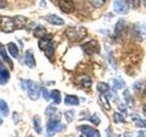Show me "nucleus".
I'll use <instances>...</instances> for the list:
<instances>
[{"label": "nucleus", "mask_w": 146, "mask_h": 137, "mask_svg": "<svg viewBox=\"0 0 146 137\" xmlns=\"http://www.w3.org/2000/svg\"><path fill=\"white\" fill-rule=\"evenodd\" d=\"M2 123H3V119H2L1 117H0V125H1Z\"/></svg>", "instance_id": "obj_39"}, {"label": "nucleus", "mask_w": 146, "mask_h": 137, "mask_svg": "<svg viewBox=\"0 0 146 137\" xmlns=\"http://www.w3.org/2000/svg\"><path fill=\"white\" fill-rule=\"evenodd\" d=\"M58 7L64 13L70 14L75 10V4L73 0H58Z\"/></svg>", "instance_id": "obj_8"}, {"label": "nucleus", "mask_w": 146, "mask_h": 137, "mask_svg": "<svg viewBox=\"0 0 146 137\" xmlns=\"http://www.w3.org/2000/svg\"><path fill=\"white\" fill-rule=\"evenodd\" d=\"M65 103L67 105H79L80 100L75 95H67L65 98Z\"/></svg>", "instance_id": "obj_15"}, {"label": "nucleus", "mask_w": 146, "mask_h": 137, "mask_svg": "<svg viewBox=\"0 0 146 137\" xmlns=\"http://www.w3.org/2000/svg\"><path fill=\"white\" fill-rule=\"evenodd\" d=\"M143 112L145 113V115H146V104L143 106Z\"/></svg>", "instance_id": "obj_38"}, {"label": "nucleus", "mask_w": 146, "mask_h": 137, "mask_svg": "<svg viewBox=\"0 0 146 137\" xmlns=\"http://www.w3.org/2000/svg\"><path fill=\"white\" fill-rule=\"evenodd\" d=\"M7 6V0H0V8H5Z\"/></svg>", "instance_id": "obj_36"}, {"label": "nucleus", "mask_w": 146, "mask_h": 137, "mask_svg": "<svg viewBox=\"0 0 146 137\" xmlns=\"http://www.w3.org/2000/svg\"><path fill=\"white\" fill-rule=\"evenodd\" d=\"M23 89L27 90L29 96L32 100H36L39 98L41 88L36 82L33 80H22Z\"/></svg>", "instance_id": "obj_4"}, {"label": "nucleus", "mask_w": 146, "mask_h": 137, "mask_svg": "<svg viewBox=\"0 0 146 137\" xmlns=\"http://www.w3.org/2000/svg\"><path fill=\"white\" fill-rule=\"evenodd\" d=\"M89 120H90V122H92L93 124H95V125H99V124H100V118H99L97 115H96V114H94V115L91 116V117L89 119Z\"/></svg>", "instance_id": "obj_32"}, {"label": "nucleus", "mask_w": 146, "mask_h": 137, "mask_svg": "<svg viewBox=\"0 0 146 137\" xmlns=\"http://www.w3.org/2000/svg\"><path fill=\"white\" fill-rule=\"evenodd\" d=\"M100 102H102V106L106 109L107 111H110V110H111V105H110L109 100L106 96H105L103 93H102V95H100Z\"/></svg>", "instance_id": "obj_21"}, {"label": "nucleus", "mask_w": 146, "mask_h": 137, "mask_svg": "<svg viewBox=\"0 0 146 137\" xmlns=\"http://www.w3.org/2000/svg\"><path fill=\"white\" fill-rule=\"evenodd\" d=\"M129 6L133 8H138L141 5V0H127Z\"/></svg>", "instance_id": "obj_29"}, {"label": "nucleus", "mask_w": 146, "mask_h": 137, "mask_svg": "<svg viewBox=\"0 0 146 137\" xmlns=\"http://www.w3.org/2000/svg\"><path fill=\"white\" fill-rule=\"evenodd\" d=\"M123 27H124V21L120 19L117 22V24L115 26V30H114V32H115V35L119 36L121 33V31L123 29Z\"/></svg>", "instance_id": "obj_24"}, {"label": "nucleus", "mask_w": 146, "mask_h": 137, "mask_svg": "<svg viewBox=\"0 0 146 137\" xmlns=\"http://www.w3.org/2000/svg\"><path fill=\"white\" fill-rule=\"evenodd\" d=\"M132 120L135 122V124L137 126L146 128V120H141L138 115H132Z\"/></svg>", "instance_id": "obj_23"}, {"label": "nucleus", "mask_w": 146, "mask_h": 137, "mask_svg": "<svg viewBox=\"0 0 146 137\" xmlns=\"http://www.w3.org/2000/svg\"><path fill=\"white\" fill-rule=\"evenodd\" d=\"M113 121L115 123H118V122H124V119L122 118V116L121 115L120 113H114L113 115Z\"/></svg>", "instance_id": "obj_30"}, {"label": "nucleus", "mask_w": 146, "mask_h": 137, "mask_svg": "<svg viewBox=\"0 0 146 137\" xmlns=\"http://www.w3.org/2000/svg\"><path fill=\"white\" fill-rule=\"evenodd\" d=\"M45 19L47 20L48 22H49L50 24L56 25V26H63L65 24V22L62 19L61 17H58L57 15H48L47 17H45Z\"/></svg>", "instance_id": "obj_10"}, {"label": "nucleus", "mask_w": 146, "mask_h": 137, "mask_svg": "<svg viewBox=\"0 0 146 137\" xmlns=\"http://www.w3.org/2000/svg\"><path fill=\"white\" fill-rule=\"evenodd\" d=\"M0 19H1V16H0Z\"/></svg>", "instance_id": "obj_43"}, {"label": "nucleus", "mask_w": 146, "mask_h": 137, "mask_svg": "<svg viewBox=\"0 0 146 137\" xmlns=\"http://www.w3.org/2000/svg\"><path fill=\"white\" fill-rule=\"evenodd\" d=\"M65 34L70 41L77 42L85 38L87 35V29L83 27H71L66 29Z\"/></svg>", "instance_id": "obj_2"}, {"label": "nucleus", "mask_w": 146, "mask_h": 137, "mask_svg": "<svg viewBox=\"0 0 146 137\" xmlns=\"http://www.w3.org/2000/svg\"><path fill=\"white\" fill-rule=\"evenodd\" d=\"M1 30L6 32V33H11L16 29L15 23H14L13 17H1Z\"/></svg>", "instance_id": "obj_5"}, {"label": "nucleus", "mask_w": 146, "mask_h": 137, "mask_svg": "<svg viewBox=\"0 0 146 137\" xmlns=\"http://www.w3.org/2000/svg\"><path fill=\"white\" fill-rule=\"evenodd\" d=\"M113 7L114 10L121 15H126L130 9V6L127 0H114Z\"/></svg>", "instance_id": "obj_6"}, {"label": "nucleus", "mask_w": 146, "mask_h": 137, "mask_svg": "<svg viewBox=\"0 0 146 137\" xmlns=\"http://www.w3.org/2000/svg\"><path fill=\"white\" fill-rule=\"evenodd\" d=\"M81 84H82V86L84 87V88H90V87L91 86L90 78L88 77V76H85L83 79L81 80Z\"/></svg>", "instance_id": "obj_28"}, {"label": "nucleus", "mask_w": 146, "mask_h": 137, "mask_svg": "<svg viewBox=\"0 0 146 137\" xmlns=\"http://www.w3.org/2000/svg\"><path fill=\"white\" fill-rule=\"evenodd\" d=\"M38 47L45 53L49 59H51L54 56V44L52 40V37L49 35H46L39 39Z\"/></svg>", "instance_id": "obj_3"}, {"label": "nucleus", "mask_w": 146, "mask_h": 137, "mask_svg": "<svg viewBox=\"0 0 146 137\" xmlns=\"http://www.w3.org/2000/svg\"><path fill=\"white\" fill-rule=\"evenodd\" d=\"M29 137H33V136H29Z\"/></svg>", "instance_id": "obj_45"}, {"label": "nucleus", "mask_w": 146, "mask_h": 137, "mask_svg": "<svg viewBox=\"0 0 146 137\" xmlns=\"http://www.w3.org/2000/svg\"><path fill=\"white\" fill-rule=\"evenodd\" d=\"M1 68H3V65H2L1 61H0V70H1Z\"/></svg>", "instance_id": "obj_40"}, {"label": "nucleus", "mask_w": 146, "mask_h": 137, "mask_svg": "<svg viewBox=\"0 0 146 137\" xmlns=\"http://www.w3.org/2000/svg\"><path fill=\"white\" fill-rule=\"evenodd\" d=\"M65 116H66L68 122H71L73 121V117H74V112H73L72 111L66 112H65Z\"/></svg>", "instance_id": "obj_33"}, {"label": "nucleus", "mask_w": 146, "mask_h": 137, "mask_svg": "<svg viewBox=\"0 0 146 137\" xmlns=\"http://www.w3.org/2000/svg\"><path fill=\"white\" fill-rule=\"evenodd\" d=\"M97 90L100 91V93H105L109 91L110 88H109V85L105 82H99L97 84Z\"/></svg>", "instance_id": "obj_22"}, {"label": "nucleus", "mask_w": 146, "mask_h": 137, "mask_svg": "<svg viewBox=\"0 0 146 137\" xmlns=\"http://www.w3.org/2000/svg\"><path fill=\"white\" fill-rule=\"evenodd\" d=\"M57 108L53 106V105H50V106H48L47 109H46V111H45V114L46 115H48V116H52L54 115L55 113H57Z\"/></svg>", "instance_id": "obj_27"}, {"label": "nucleus", "mask_w": 146, "mask_h": 137, "mask_svg": "<svg viewBox=\"0 0 146 137\" xmlns=\"http://www.w3.org/2000/svg\"><path fill=\"white\" fill-rule=\"evenodd\" d=\"M61 114H56L49 117V120L47 124V134L46 137H52L55 134L60 132L64 129V125L60 123Z\"/></svg>", "instance_id": "obj_1"}, {"label": "nucleus", "mask_w": 146, "mask_h": 137, "mask_svg": "<svg viewBox=\"0 0 146 137\" xmlns=\"http://www.w3.org/2000/svg\"><path fill=\"white\" fill-rule=\"evenodd\" d=\"M0 55H1V57L4 61H6L9 66H10V68H13V62H12L11 59H9V57L7 56V53L6 51V49H5V47L2 44H0Z\"/></svg>", "instance_id": "obj_13"}, {"label": "nucleus", "mask_w": 146, "mask_h": 137, "mask_svg": "<svg viewBox=\"0 0 146 137\" xmlns=\"http://www.w3.org/2000/svg\"><path fill=\"white\" fill-rule=\"evenodd\" d=\"M82 49H83L84 51L89 55L94 54V53H99L100 50V44L96 40H91V41H89V42L85 43L84 45H82Z\"/></svg>", "instance_id": "obj_7"}, {"label": "nucleus", "mask_w": 146, "mask_h": 137, "mask_svg": "<svg viewBox=\"0 0 146 137\" xmlns=\"http://www.w3.org/2000/svg\"><path fill=\"white\" fill-rule=\"evenodd\" d=\"M0 112L4 117H7L9 113V108L7 103L4 100H0Z\"/></svg>", "instance_id": "obj_17"}, {"label": "nucleus", "mask_w": 146, "mask_h": 137, "mask_svg": "<svg viewBox=\"0 0 146 137\" xmlns=\"http://www.w3.org/2000/svg\"><path fill=\"white\" fill-rule=\"evenodd\" d=\"M80 131L83 134H85L86 137H100V134L98 130L94 129V128L88 126V125H83L80 127Z\"/></svg>", "instance_id": "obj_9"}, {"label": "nucleus", "mask_w": 146, "mask_h": 137, "mask_svg": "<svg viewBox=\"0 0 146 137\" xmlns=\"http://www.w3.org/2000/svg\"><path fill=\"white\" fill-rule=\"evenodd\" d=\"M123 97H124V99H125V100H126L127 104L129 105L130 107H131V106H132V104H133V100H132L131 95L130 91L128 90H126L124 91V92H123Z\"/></svg>", "instance_id": "obj_25"}, {"label": "nucleus", "mask_w": 146, "mask_h": 137, "mask_svg": "<svg viewBox=\"0 0 146 137\" xmlns=\"http://www.w3.org/2000/svg\"><path fill=\"white\" fill-rule=\"evenodd\" d=\"M143 6L146 7V0H143Z\"/></svg>", "instance_id": "obj_41"}, {"label": "nucleus", "mask_w": 146, "mask_h": 137, "mask_svg": "<svg viewBox=\"0 0 146 137\" xmlns=\"http://www.w3.org/2000/svg\"><path fill=\"white\" fill-rule=\"evenodd\" d=\"M9 78H10V74L8 70H7L6 68H1L0 70V84L7 83Z\"/></svg>", "instance_id": "obj_16"}, {"label": "nucleus", "mask_w": 146, "mask_h": 137, "mask_svg": "<svg viewBox=\"0 0 146 137\" xmlns=\"http://www.w3.org/2000/svg\"><path fill=\"white\" fill-rule=\"evenodd\" d=\"M25 64L29 68H34L36 65V61L33 54L30 52H27L25 55Z\"/></svg>", "instance_id": "obj_12"}, {"label": "nucleus", "mask_w": 146, "mask_h": 137, "mask_svg": "<svg viewBox=\"0 0 146 137\" xmlns=\"http://www.w3.org/2000/svg\"><path fill=\"white\" fill-rule=\"evenodd\" d=\"M118 137H124V136H123V135H119Z\"/></svg>", "instance_id": "obj_42"}, {"label": "nucleus", "mask_w": 146, "mask_h": 137, "mask_svg": "<svg viewBox=\"0 0 146 137\" xmlns=\"http://www.w3.org/2000/svg\"><path fill=\"white\" fill-rule=\"evenodd\" d=\"M41 92H42L43 97H44V99L46 100H49V99H50V94L48 93V90L47 89L44 88V87H42V88H41Z\"/></svg>", "instance_id": "obj_34"}, {"label": "nucleus", "mask_w": 146, "mask_h": 137, "mask_svg": "<svg viewBox=\"0 0 146 137\" xmlns=\"http://www.w3.org/2000/svg\"><path fill=\"white\" fill-rule=\"evenodd\" d=\"M33 126H34V130L38 134H40L41 131H42V128H41V120L38 116L33 117Z\"/></svg>", "instance_id": "obj_19"}, {"label": "nucleus", "mask_w": 146, "mask_h": 137, "mask_svg": "<svg viewBox=\"0 0 146 137\" xmlns=\"http://www.w3.org/2000/svg\"><path fill=\"white\" fill-rule=\"evenodd\" d=\"M90 5L95 8H100L105 4V0H89Z\"/></svg>", "instance_id": "obj_26"}, {"label": "nucleus", "mask_w": 146, "mask_h": 137, "mask_svg": "<svg viewBox=\"0 0 146 137\" xmlns=\"http://www.w3.org/2000/svg\"><path fill=\"white\" fill-rule=\"evenodd\" d=\"M134 90L137 91H143L144 90V84L141 82H136L134 84Z\"/></svg>", "instance_id": "obj_35"}, {"label": "nucleus", "mask_w": 146, "mask_h": 137, "mask_svg": "<svg viewBox=\"0 0 146 137\" xmlns=\"http://www.w3.org/2000/svg\"><path fill=\"white\" fill-rule=\"evenodd\" d=\"M80 137H83V136H80Z\"/></svg>", "instance_id": "obj_44"}, {"label": "nucleus", "mask_w": 146, "mask_h": 137, "mask_svg": "<svg viewBox=\"0 0 146 137\" xmlns=\"http://www.w3.org/2000/svg\"><path fill=\"white\" fill-rule=\"evenodd\" d=\"M34 36L36 37V38H38V39H41L43 38L44 36L47 35V30H46L43 27H36V29H34Z\"/></svg>", "instance_id": "obj_18"}, {"label": "nucleus", "mask_w": 146, "mask_h": 137, "mask_svg": "<svg viewBox=\"0 0 146 137\" xmlns=\"http://www.w3.org/2000/svg\"><path fill=\"white\" fill-rule=\"evenodd\" d=\"M124 86H125V83L123 81H120L118 80H113V87L115 89H121V87H124Z\"/></svg>", "instance_id": "obj_31"}, {"label": "nucleus", "mask_w": 146, "mask_h": 137, "mask_svg": "<svg viewBox=\"0 0 146 137\" xmlns=\"http://www.w3.org/2000/svg\"><path fill=\"white\" fill-rule=\"evenodd\" d=\"M7 48H8V51L9 53L11 54V56L15 59H17L18 58V48L17 46L13 43V42H10L7 44Z\"/></svg>", "instance_id": "obj_14"}, {"label": "nucleus", "mask_w": 146, "mask_h": 137, "mask_svg": "<svg viewBox=\"0 0 146 137\" xmlns=\"http://www.w3.org/2000/svg\"><path fill=\"white\" fill-rule=\"evenodd\" d=\"M50 98H52L55 103H57V104H59L61 102V95H60V92H59V90H54L50 92Z\"/></svg>", "instance_id": "obj_20"}, {"label": "nucleus", "mask_w": 146, "mask_h": 137, "mask_svg": "<svg viewBox=\"0 0 146 137\" xmlns=\"http://www.w3.org/2000/svg\"><path fill=\"white\" fill-rule=\"evenodd\" d=\"M14 23H15V27L17 29H24L27 25V17H23V16H17L15 17H13Z\"/></svg>", "instance_id": "obj_11"}, {"label": "nucleus", "mask_w": 146, "mask_h": 137, "mask_svg": "<svg viewBox=\"0 0 146 137\" xmlns=\"http://www.w3.org/2000/svg\"><path fill=\"white\" fill-rule=\"evenodd\" d=\"M137 137H146V132L138 131V132H137Z\"/></svg>", "instance_id": "obj_37"}]
</instances>
